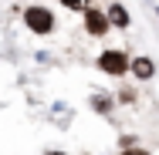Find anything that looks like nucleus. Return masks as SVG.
I'll return each instance as SVG.
<instances>
[{"instance_id":"obj_7","label":"nucleus","mask_w":159,"mask_h":155,"mask_svg":"<svg viewBox=\"0 0 159 155\" xmlns=\"http://www.w3.org/2000/svg\"><path fill=\"white\" fill-rule=\"evenodd\" d=\"M115 101H119V105H135V101H139V91H135V84H122V88L115 91Z\"/></svg>"},{"instance_id":"obj_5","label":"nucleus","mask_w":159,"mask_h":155,"mask_svg":"<svg viewBox=\"0 0 159 155\" xmlns=\"http://www.w3.org/2000/svg\"><path fill=\"white\" fill-rule=\"evenodd\" d=\"M105 14H108V20H112L115 31H129V27H132V14H129V7L122 3V0H108Z\"/></svg>"},{"instance_id":"obj_8","label":"nucleus","mask_w":159,"mask_h":155,"mask_svg":"<svg viewBox=\"0 0 159 155\" xmlns=\"http://www.w3.org/2000/svg\"><path fill=\"white\" fill-rule=\"evenodd\" d=\"M64 10H71V14H81L85 7H92V0H58Z\"/></svg>"},{"instance_id":"obj_4","label":"nucleus","mask_w":159,"mask_h":155,"mask_svg":"<svg viewBox=\"0 0 159 155\" xmlns=\"http://www.w3.org/2000/svg\"><path fill=\"white\" fill-rule=\"evenodd\" d=\"M156 58H149V54H132V64H129V78L132 81H139V84H149L152 78H156Z\"/></svg>"},{"instance_id":"obj_6","label":"nucleus","mask_w":159,"mask_h":155,"mask_svg":"<svg viewBox=\"0 0 159 155\" xmlns=\"http://www.w3.org/2000/svg\"><path fill=\"white\" fill-rule=\"evenodd\" d=\"M88 108H92L95 115H102V118H108V115L119 108V101H115V94H112V91H92Z\"/></svg>"},{"instance_id":"obj_10","label":"nucleus","mask_w":159,"mask_h":155,"mask_svg":"<svg viewBox=\"0 0 159 155\" xmlns=\"http://www.w3.org/2000/svg\"><path fill=\"white\" fill-rule=\"evenodd\" d=\"M119 155H152L149 149H142V145H135V149H122Z\"/></svg>"},{"instance_id":"obj_1","label":"nucleus","mask_w":159,"mask_h":155,"mask_svg":"<svg viewBox=\"0 0 159 155\" xmlns=\"http://www.w3.org/2000/svg\"><path fill=\"white\" fill-rule=\"evenodd\" d=\"M20 20H24L27 34H34V37H51V34H58V14H54L48 3H27V7L20 10Z\"/></svg>"},{"instance_id":"obj_2","label":"nucleus","mask_w":159,"mask_h":155,"mask_svg":"<svg viewBox=\"0 0 159 155\" xmlns=\"http://www.w3.org/2000/svg\"><path fill=\"white\" fill-rule=\"evenodd\" d=\"M129 64H132V54H129L125 47H105L95 58V67L105 78H115V81L129 78Z\"/></svg>"},{"instance_id":"obj_12","label":"nucleus","mask_w":159,"mask_h":155,"mask_svg":"<svg viewBox=\"0 0 159 155\" xmlns=\"http://www.w3.org/2000/svg\"><path fill=\"white\" fill-rule=\"evenodd\" d=\"M152 10H156V17H159V3H152Z\"/></svg>"},{"instance_id":"obj_3","label":"nucleus","mask_w":159,"mask_h":155,"mask_svg":"<svg viewBox=\"0 0 159 155\" xmlns=\"http://www.w3.org/2000/svg\"><path fill=\"white\" fill-rule=\"evenodd\" d=\"M81 31L88 34V37H108V34L115 31L112 27V20H108V14H105V7H85L81 10Z\"/></svg>"},{"instance_id":"obj_9","label":"nucleus","mask_w":159,"mask_h":155,"mask_svg":"<svg viewBox=\"0 0 159 155\" xmlns=\"http://www.w3.org/2000/svg\"><path fill=\"white\" fill-rule=\"evenodd\" d=\"M135 145H139L135 135H119V149H135Z\"/></svg>"},{"instance_id":"obj_11","label":"nucleus","mask_w":159,"mask_h":155,"mask_svg":"<svg viewBox=\"0 0 159 155\" xmlns=\"http://www.w3.org/2000/svg\"><path fill=\"white\" fill-rule=\"evenodd\" d=\"M44 155H68V152H61V149H48Z\"/></svg>"}]
</instances>
